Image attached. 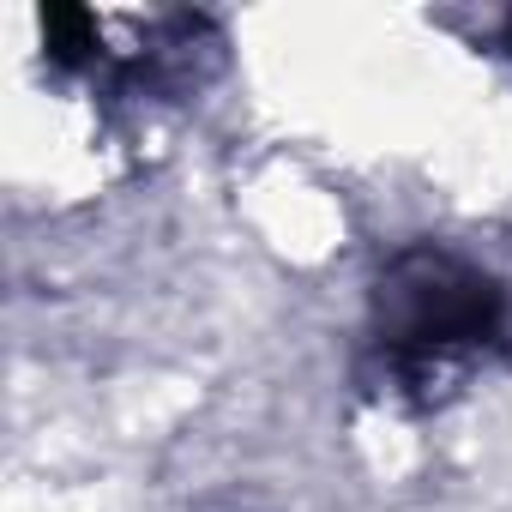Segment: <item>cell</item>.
<instances>
[{
  "label": "cell",
  "mask_w": 512,
  "mask_h": 512,
  "mask_svg": "<svg viewBox=\"0 0 512 512\" xmlns=\"http://www.w3.org/2000/svg\"><path fill=\"white\" fill-rule=\"evenodd\" d=\"M506 326V302L494 278L464 266L458 253L416 247L386 266L374 290V356L392 392L434 404L452 392Z\"/></svg>",
  "instance_id": "6da1fadb"
},
{
  "label": "cell",
  "mask_w": 512,
  "mask_h": 512,
  "mask_svg": "<svg viewBox=\"0 0 512 512\" xmlns=\"http://www.w3.org/2000/svg\"><path fill=\"white\" fill-rule=\"evenodd\" d=\"M506 49H512V31H506Z\"/></svg>",
  "instance_id": "7a4b0ae2"
}]
</instances>
